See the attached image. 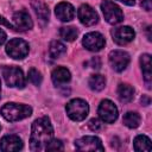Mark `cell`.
Returning a JSON list of instances; mask_svg holds the SVG:
<instances>
[{
    "label": "cell",
    "mask_w": 152,
    "mask_h": 152,
    "mask_svg": "<svg viewBox=\"0 0 152 152\" xmlns=\"http://www.w3.org/2000/svg\"><path fill=\"white\" fill-rule=\"evenodd\" d=\"M119 1L124 2V4H125V5H127V6H133V5H134V2H135V0H119Z\"/></svg>",
    "instance_id": "1f68e13d"
},
{
    "label": "cell",
    "mask_w": 152,
    "mask_h": 152,
    "mask_svg": "<svg viewBox=\"0 0 152 152\" xmlns=\"http://www.w3.org/2000/svg\"><path fill=\"white\" fill-rule=\"evenodd\" d=\"M140 65H141V71L144 80L147 84V88H151V80H152V70H151V55L144 53L140 57Z\"/></svg>",
    "instance_id": "ac0fdd59"
},
{
    "label": "cell",
    "mask_w": 152,
    "mask_h": 152,
    "mask_svg": "<svg viewBox=\"0 0 152 152\" xmlns=\"http://www.w3.org/2000/svg\"><path fill=\"white\" fill-rule=\"evenodd\" d=\"M66 51L65 49V45L63 43H61L59 40H52L51 44H50V48H49V53H50V57L56 59V58H59L62 55H64Z\"/></svg>",
    "instance_id": "44dd1931"
},
{
    "label": "cell",
    "mask_w": 152,
    "mask_h": 152,
    "mask_svg": "<svg viewBox=\"0 0 152 152\" xmlns=\"http://www.w3.org/2000/svg\"><path fill=\"white\" fill-rule=\"evenodd\" d=\"M0 129H1V126H0Z\"/></svg>",
    "instance_id": "d590c367"
},
{
    "label": "cell",
    "mask_w": 152,
    "mask_h": 152,
    "mask_svg": "<svg viewBox=\"0 0 152 152\" xmlns=\"http://www.w3.org/2000/svg\"><path fill=\"white\" fill-rule=\"evenodd\" d=\"M88 126H89V128H90L91 131H94V132H97V131H100V129L102 128V124H101L97 119H91V120L88 122Z\"/></svg>",
    "instance_id": "4316f807"
},
{
    "label": "cell",
    "mask_w": 152,
    "mask_h": 152,
    "mask_svg": "<svg viewBox=\"0 0 152 152\" xmlns=\"http://www.w3.org/2000/svg\"><path fill=\"white\" fill-rule=\"evenodd\" d=\"M108 61L114 71L121 72L127 68L129 63V55L124 50H113L109 52Z\"/></svg>",
    "instance_id": "52a82bcc"
},
{
    "label": "cell",
    "mask_w": 152,
    "mask_h": 152,
    "mask_svg": "<svg viewBox=\"0 0 152 152\" xmlns=\"http://www.w3.org/2000/svg\"><path fill=\"white\" fill-rule=\"evenodd\" d=\"M0 25H5V26H7V27H10V28H13V25L11 24V23H8L4 17H1L0 15Z\"/></svg>",
    "instance_id": "f546056e"
},
{
    "label": "cell",
    "mask_w": 152,
    "mask_h": 152,
    "mask_svg": "<svg viewBox=\"0 0 152 152\" xmlns=\"http://www.w3.org/2000/svg\"><path fill=\"white\" fill-rule=\"evenodd\" d=\"M55 14L61 21H70L75 17V8L71 4L63 1L55 7Z\"/></svg>",
    "instance_id": "9a60e30c"
},
{
    "label": "cell",
    "mask_w": 152,
    "mask_h": 152,
    "mask_svg": "<svg viewBox=\"0 0 152 152\" xmlns=\"http://www.w3.org/2000/svg\"><path fill=\"white\" fill-rule=\"evenodd\" d=\"M2 76L8 87L24 88L26 84L23 70L18 66H5L2 69Z\"/></svg>",
    "instance_id": "277c9868"
},
{
    "label": "cell",
    "mask_w": 152,
    "mask_h": 152,
    "mask_svg": "<svg viewBox=\"0 0 152 152\" xmlns=\"http://www.w3.org/2000/svg\"><path fill=\"white\" fill-rule=\"evenodd\" d=\"M90 63L93 64V65H91V68H96V69H99V68H100V65H101V62H100V58H99V57L93 58V59L90 61Z\"/></svg>",
    "instance_id": "f1b7e54d"
},
{
    "label": "cell",
    "mask_w": 152,
    "mask_h": 152,
    "mask_svg": "<svg viewBox=\"0 0 152 152\" xmlns=\"http://www.w3.org/2000/svg\"><path fill=\"white\" fill-rule=\"evenodd\" d=\"M141 102H142L144 106L150 104V97H147V96H142V97H141Z\"/></svg>",
    "instance_id": "d6a6232c"
},
{
    "label": "cell",
    "mask_w": 152,
    "mask_h": 152,
    "mask_svg": "<svg viewBox=\"0 0 152 152\" xmlns=\"http://www.w3.org/2000/svg\"><path fill=\"white\" fill-rule=\"evenodd\" d=\"M100 119L106 124H113L118 119V108L110 100H102L97 109Z\"/></svg>",
    "instance_id": "ba28073f"
},
{
    "label": "cell",
    "mask_w": 152,
    "mask_h": 152,
    "mask_svg": "<svg viewBox=\"0 0 152 152\" xmlns=\"http://www.w3.org/2000/svg\"><path fill=\"white\" fill-rule=\"evenodd\" d=\"M68 116L74 121H82L87 118L89 113L88 103L82 99H74L69 101L65 106Z\"/></svg>",
    "instance_id": "3957f363"
},
{
    "label": "cell",
    "mask_w": 152,
    "mask_h": 152,
    "mask_svg": "<svg viewBox=\"0 0 152 152\" xmlns=\"http://www.w3.org/2000/svg\"><path fill=\"white\" fill-rule=\"evenodd\" d=\"M31 6L34 10V12H36L38 19L40 20L42 25H45L49 21V15H50V12H49L48 6L44 2L39 1V0H32L31 1Z\"/></svg>",
    "instance_id": "e0dca14e"
},
{
    "label": "cell",
    "mask_w": 152,
    "mask_h": 152,
    "mask_svg": "<svg viewBox=\"0 0 152 152\" xmlns=\"http://www.w3.org/2000/svg\"><path fill=\"white\" fill-rule=\"evenodd\" d=\"M59 34H61V37L64 40H66V42H74L77 38L78 31L75 27H72V26H63L59 30Z\"/></svg>",
    "instance_id": "cb8c5ba5"
},
{
    "label": "cell",
    "mask_w": 152,
    "mask_h": 152,
    "mask_svg": "<svg viewBox=\"0 0 152 152\" xmlns=\"http://www.w3.org/2000/svg\"><path fill=\"white\" fill-rule=\"evenodd\" d=\"M6 33H5V31L2 30V28H0V45H2L4 43H5V40H6Z\"/></svg>",
    "instance_id": "4dcf8cb0"
},
{
    "label": "cell",
    "mask_w": 152,
    "mask_h": 152,
    "mask_svg": "<svg viewBox=\"0 0 152 152\" xmlns=\"http://www.w3.org/2000/svg\"><path fill=\"white\" fill-rule=\"evenodd\" d=\"M21 148H23V140L15 134L5 135L0 140V150L4 152L19 151Z\"/></svg>",
    "instance_id": "5bb4252c"
},
{
    "label": "cell",
    "mask_w": 152,
    "mask_h": 152,
    "mask_svg": "<svg viewBox=\"0 0 152 152\" xmlns=\"http://www.w3.org/2000/svg\"><path fill=\"white\" fill-rule=\"evenodd\" d=\"M133 146L135 151H151V140L146 135H137L134 141H133Z\"/></svg>",
    "instance_id": "ffe728a7"
},
{
    "label": "cell",
    "mask_w": 152,
    "mask_h": 152,
    "mask_svg": "<svg viewBox=\"0 0 152 152\" xmlns=\"http://www.w3.org/2000/svg\"><path fill=\"white\" fill-rule=\"evenodd\" d=\"M140 5H141V7H142L144 10L151 11V8H152V0H141Z\"/></svg>",
    "instance_id": "83f0119b"
},
{
    "label": "cell",
    "mask_w": 152,
    "mask_h": 152,
    "mask_svg": "<svg viewBox=\"0 0 152 152\" xmlns=\"http://www.w3.org/2000/svg\"><path fill=\"white\" fill-rule=\"evenodd\" d=\"M77 17H78L80 21L86 26H93L99 21L97 13L95 12V10L93 7H90L87 4L80 6V8L77 11Z\"/></svg>",
    "instance_id": "4fadbf2b"
},
{
    "label": "cell",
    "mask_w": 152,
    "mask_h": 152,
    "mask_svg": "<svg viewBox=\"0 0 152 152\" xmlns=\"http://www.w3.org/2000/svg\"><path fill=\"white\" fill-rule=\"evenodd\" d=\"M118 96L124 103L131 102L134 97V88L127 83H120L118 87Z\"/></svg>",
    "instance_id": "d6986e66"
},
{
    "label": "cell",
    "mask_w": 152,
    "mask_h": 152,
    "mask_svg": "<svg viewBox=\"0 0 152 152\" xmlns=\"http://www.w3.org/2000/svg\"><path fill=\"white\" fill-rule=\"evenodd\" d=\"M30 46L21 38H13L6 44V53L13 59H23L28 55Z\"/></svg>",
    "instance_id": "5b68a950"
},
{
    "label": "cell",
    "mask_w": 152,
    "mask_h": 152,
    "mask_svg": "<svg viewBox=\"0 0 152 152\" xmlns=\"http://www.w3.org/2000/svg\"><path fill=\"white\" fill-rule=\"evenodd\" d=\"M0 97H1V81H0Z\"/></svg>",
    "instance_id": "e575fe53"
},
{
    "label": "cell",
    "mask_w": 152,
    "mask_h": 152,
    "mask_svg": "<svg viewBox=\"0 0 152 152\" xmlns=\"http://www.w3.org/2000/svg\"><path fill=\"white\" fill-rule=\"evenodd\" d=\"M150 30H151V26L147 27V39L151 40V34H150Z\"/></svg>",
    "instance_id": "836d02e7"
},
{
    "label": "cell",
    "mask_w": 152,
    "mask_h": 152,
    "mask_svg": "<svg viewBox=\"0 0 152 152\" xmlns=\"http://www.w3.org/2000/svg\"><path fill=\"white\" fill-rule=\"evenodd\" d=\"M75 146L78 151H103L104 147L97 137L87 135L77 139L75 141Z\"/></svg>",
    "instance_id": "9c48e42d"
},
{
    "label": "cell",
    "mask_w": 152,
    "mask_h": 152,
    "mask_svg": "<svg viewBox=\"0 0 152 152\" xmlns=\"http://www.w3.org/2000/svg\"><path fill=\"white\" fill-rule=\"evenodd\" d=\"M88 83H89V87H90L91 90L100 91L106 86V78L102 75H100V74H95V75H91L90 76Z\"/></svg>",
    "instance_id": "7402d4cb"
},
{
    "label": "cell",
    "mask_w": 152,
    "mask_h": 152,
    "mask_svg": "<svg viewBox=\"0 0 152 152\" xmlns=\"http://www.w3.org/2000/svg\"><path fill=\"white\" fill-rule=\"evenodd\" d=\"M28 80L34 86H39L42 83V81H43V76H42L40 71H38L36 68H31L28 70Z\"/></svg>",
    "instance_id": "d4e9b609"
},
{
    "label": "cell",
    "mask_w": 152,
    "mask_h": 152,
    "mask_svg": "<svg viewBox=\"0 0 152 152\" xmlns=\"http://www.w3.org/2000/svg\"><path fill=\"white\" fill-rule=\"evenodd\" d=\"M64 147H63V142L61 141V140H58V139H52L49 144H48V146L45 147V150L46 151H57V150H63Z\"/></svg>",
    "instance_id": "484cf974"
},
{
    "label": "cell",
    "mask_w": 152,
    "mask_h": 152,
    "mask_svg": "<svg viewBox=\"0 0 152 152\" xmlns=\"http://www.w3.org/2000/svg\"><path fill=\"white\" fill-rule=\"evenodd\" d=\"M13 30L15 31H27L33 26V21L28 14V12L21 10L13 14Z\"/></svg>",
    "instance_id": "7c38bea8"
},
{
    "label": "cell",
    "mask_w": 152,
    "mask_h": 152,
    "mask_svg": "<svg viewBox=\"0 0 152 152\" xmlns=\"http://www.w3.org/2000/svg\"><path fill=\"white\" fill-rule=\"evenodd\" d=\"M51 78H52V82L55 86H63L70 81L71 74L66 68L57 66L56 69H53V71L51 74Z\"/></svg>",
    "instance_id": "2e32d148"
},
{
    "label": "cell",
    "mask_w": 152,
    "mask_h": 152,
    "mask_svg": "<svg viewBox=\"0 0 152 152\" xmlns=\"http://www.w3.org/2000/svg\"><path fill=\"white\" fill-rule=\"evenodd\" d=\"M82 44L87 50L96 52V51H100L104 46L106 40H104V37L101 33H99V32H89L83 37Z\"/></svg>",
    "instance_id": "8fae6325"
},
{
    "label": "cell",
    "mask_w": 152,
    "mask_h": 152,
    "mask_svg": "<svg viewBox=\"0 0 152 152\" xmlns=\"http://www.w3.org/2000/svg\"><path fill=\"white\" fill-rule=\"evenodd\" d=\"M101 10L107 23L115 25L124 20V13L121 8L110 0H103L101 2Z\"/></svg>",
    "instance_id": "8992f818"
},
{
    "label": "cell",
    "mask_w": 152,
    "mask_h": 152,
    "mask_svg": "<svg viewBox=\"0 0 152 152\" xmlns=\"http://www.w3.org/2000/svg\"><path fill=\"white\" fill-rule=\"evenodd\" d=\"M53 139V128L48 116H42L33 121L30 137L31 151H43Z\"/></svg>",
    "instance_id": "6da1fadb"
},
{
    "label": "cell",
    "mask_w": 152,
    "mask_h": 152,
    "mask_svg": "<svg viewBox=\"0 0 152 152\" xmlns=\"http://www.w3.org/2000/svg\"><path fill=\"white\" fill-rule=\"evenodd\" d=\"M0 114L7 120V121H19L25 118H28L32 114V108L27 104L23 103H15L10 102L4 104L0 108Z\"/></svg>",
    "instance_id": "7a4b0ae2"
},
{
    "label": "cell",
    "mask_w": 152,
    "mask_h": 152,
    "mask_svg": "<svg viewBox=\"0 0 152 152\" xmlns=\"http://www.w3.org/2000/svg\"><path fill=\"white\" fill-rule=\"evenodd\" d=\"M124 124L128 128H137L140 125V115L137 112H127L124 115Z\"/></svg>",
    "instance_id": "603a6c76"
},
{
    "label": "cell",
    "mask_w": 152,
    "mask_h": 152,
    "mask_svg": "<svg viewBox=\"0 0 152 152\" xmlns=\"http://www.w3.org/2000/svg\"><path fill=\"white\" fill-rule=\"evenodd\" d=\"M113 42H115L118 45H125L129 42H132L135 37V32L129 26H120L115 27L110 31Z\"/></svg>",
    "instance_id": "30bf717a"
}]
</instances>
